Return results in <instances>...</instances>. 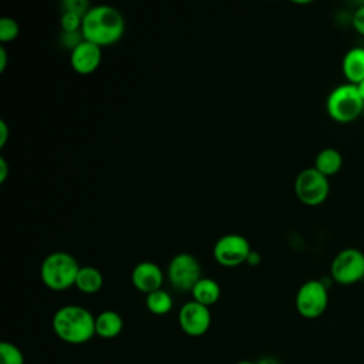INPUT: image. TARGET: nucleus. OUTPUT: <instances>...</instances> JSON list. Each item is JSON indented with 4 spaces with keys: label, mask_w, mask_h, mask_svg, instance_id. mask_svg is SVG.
<instances>
[{
    "label": "nucleus",
    "mask_w": 364,
    "mask_h": 364,
    "mask_svg": "<svg viewBox=\"0 0 364 364\" xmlns=\"http://www.w3.org/2000/svg\"><path fill=\"white\" fill-rule=\"evenodd\" d=\"M249 240L237 233H228L220 236L212 249L213 259L225 267H236L245 262L250 255Z\"/></svg>",
    "instance_id": "obj_9"
},
{
    "label": "nucleus",
    "mask_w": 364,
    "mask_h": 364,
    "mask_svg": "<svg viewBox=\"0 0 364 364\" xmlns=\"http://www.w3.org/2000/svg\"><path fill=\"white\" fill-rule=\"evenodd\" d=\"M20 27L17 21L11 17H1L0 18V41L7 43L13 41L18 36Z\"/></svg>",
    "instance_id": "obj_20"
},
{
    "label": "nucleus",
    "mask_w": 364,
    "mask_h": 364,
    "mask_svg": "<svg viewBox=\"0 0 364 364\" xmlns=\"http://www.w3.org/2000/svg\"><path fill=\"white\" fill-rule=\"evenodd\" d=\"M343 74L351 84H358L364 80V48L354 47L350 48L341 63Z\"/></svg>",
    "instance_id": "obj_13"
},
{
    "label": "nucleus",
    "mask_w": 364,
    "mask_h": 364,
    "mask_svg": "<svg viewBox=\"0 0 364 364\" xmlns=\"http://www.w3.org/2000/svg\"><path fill=\"white\" fill-rule=\"evenodd\" d=\"M327 114L337 122H351L364 111V100L361 98L355 84L346 82L333 88L326 101Z\"/></svg>",
    "instance_id": "obj_4"
},
{
    "label": "nucleus",
    "mask_w": 364,
    "mask_h": 364,
    "mask_svg": "<svg viewBox=\"0 0 364 364\" xmlns=\"http://www.w3.org/2000/svg\"><path fill=\"white\" fill-rule=\"evenodd\" d=\"M101 60H102L101 47L88 40H82L78 46H75L71 50V54H70V64L73 70L82 75L94 73L100 67Z\"/></svg>",
    "instance_id": "obj_12"
},
{
    "label": "nucleus",
    "mask_w": 364,
    "mask_h": 364,
    "mask_svg": "<svg viewBox=\"0 0 364 364\" xmlns=\"http://www.w3.org/2000/svg\"><path fill=\"white\" fill-rule=\"evenodd\" d=\"M60 24H61L63 33L81 31L82 16H80L77 13H73V11H63L61 18H60Z\"/></svg>",
    "instance_id": "obj_21"
},
{
    "label": "nucleus",
    "mask_w": 364,
    "mask_h": 364,
    "mask_svg": "<svg viewBox=\"0 0 364 364\" xmlns=\"http://www.w3.org/2000/svg\"><path fill=\"white\" fill-rule=\"evenodd\" d=\"M63 11H73L84 17V14L90 10V4L85 0H64Z\"/></svg>",
    "instance_id": "obj_22"
},
{
    "label": "nucleus",
    "mask_w": 364,
    "mask_h": 364,
    "mask_svg": "<svg viewBox=\"0 0 364 364\" xmlns=\"http://www.w3.org/2000/svg\"><path fill=\"white\" fill-rule=\"evenodd\" d=\"M236 364H256V363H253V361H247V360H245V361H239V363H236Z\"/></svg>",
    "instance_id": "obj_30"
},
{
    "label": "nucleus",
    "mask_w": 364,
    "mask_h": 364,
    "mask_svg": "<svg viewBox=\"0 0 364 364\" xmlns=\"http://www.w3.org/2000/svg\"><path fill=\"white\" fill-rule=\"evenodd\" d=\"M357 88H358V92H360L361 98L364 100V80H363L361 82H358V84H357Z\"/></svg>",
    "instance_id": "obj_29"
},
{
    "label": "nucleus",
    "mask_w": 364,
    "mask_h": 364,
    "mask_svg": "<svg viewBox=\"0 0 364 364\" xmlns=\"http://www.w3.org/2000/svg\"><path fill=\"white\" fill-rule=\"evenodd\" d=\"M104 284L102 273L94 266H81L75 279V287L85 294H94Z\"/></svg>",
    "instance_id": "obj_16"
},
{
    "label": "nucleus",
    "mask_w": 364,
    "mask_h": 364,
    "mask_svg": "<svg viewBox=\"0 0 364 364\" xmlns=\"http://www.w3.org/2000/svg\"><path fill=\"white\" fill-rule=\"evenodd\" d=\"M6 65H7V51L3 46H0V73L6 70Z\"/></svg>",
    "instance_id": "obj_26"
},
{
    "label": "nucleus",
    "mask_w": 364,
    "mask_h": 364,
    "mask_svg": "<svg viewBox=\"0 0 364 364\" xmlns=\"http://www.w3.org/2000/svg\"><path fill=\"white\" fill-rule=\"evenodd\" d=\"M145 306L152 314L164 316V314H168L172 310L173 300H172L171 294L166 290L159 289V290H155V291L146 294Z\"/></svg>",
    "instance_id": "obj_18"
},
{
    "label": "nucleus",
    "mask_w": 364,
    "mask_h": 364,
    "mask_svg": "<svg viewBox=\"0 0 364 364\" xmlns=\"http://www.w3.org/2000/svg\"><path fill=\"white\" fill-rule=\"evenodd\" d=\"M294 193L297 199L307 206L321 205L330 193L328 179L314 166L306 168L296 176Z\"/></svg>",
    "instance_id": "obj_5"
},
{
    "label": "nucleus",
    "mask_w": 364,
    "mask_h": 364,
    "mask_svg": "<svg viewBox=\"0 0 364 364\" xmlns=\"http://www.w3.org/2000/svg\"><path fill=\"white\" fill-rule=\"evenodd\" d=\"M191 294H192V300L206 307H210L220 297V286L216 280L210 277H200L199 282L193 286Z\"/></svg>",
    "instance_id": "obj_15"
},
{
    "label": "nucleus",
    "mask_w": 364,
    "mask_h": 364,
    "mask_svg": "<svg viewBox=\"0 0 364 364\" xmlns=\"http://www.w3.org/2000/svg\"><path fill=\"white\" fill-rule=\"evenodd\" d=\"M7 175H9V165L6 159L1 156L0 158V183H4V181L7 179Z\"/></svg>",
    "instance_id": "obj_25"
},
{
    "label": "nucleus",
    "mask_w": 364,
    "mask_h": 364,
    "mask_svg": "<svg viewBox=\"0 0 364 364\" xmlns=\"http://www.w3.org/2000/svg\"><path fill=\"white\" fill-rule=\"evenodd\" d=\"M330 274L343 286L357 283L364 277V253L355 247L340 250L330 264Z\"/></svg>",
    "instance_id": "obj_7"
},
{
    "label": "nucleus",
    "mask_w": 364,
    "mask_h": 364,
    "mask_svg": "<svg viewBox=\"0 0 364 364\" xmlns=\"http://www.w3.org/2000/svg\"><path fill=\"white\" fill-rule=\"evenodd\" d=\"M296 310L304 318L320 317L328 304V291L321 280L304 282L296 293Z\"/></svg>",
    "instance_id": "obj_6"
},
{
    "label": "nucleus",
    "mask_w": 364,
    "mask_h": 364,
    "mask_svg": "<svg viewBox=\"0 0 364 364\" xmlns=\"http://www.w3.org/2000/svg\"><path fill=\"white\" fill-rule=\"evenodd\" d=\"M353 26L355 31L361 36H364V6L358 7L353 14Z\"/></svg>",
    "instance_id": "obj_23"
},
{
    "label": "nucleus",
    "mask_w": 364,
    "mask_h": 364,
    "mask_svg": "<svg viewBox=\"0 0 364 364\" xmlns=\"http://www.w3.org/2000/svg\"><path fill=\"white\" fill-rule=\"evenodd\" d=\"M260 262V255L257 253V252H255V250H252L250 252V255H249V257H247V263L249 264H257Z\"/></svg>",
    "instance_id": "obj_27"
},
{
    "label": "nucleus",
    "mask_w": 364,
    "mask_h": 364,
    "mask_svg": "<svg viewBox=\"0 0 364 364\" xmlns=\"http://www.w3.org/2000/svg\"><path fill=\"white\" fill-rule=\"evenodd\" d=\"M131 283L138 291L149 294L162 289L164 272L155 262L142 260L134 266L131 272Z\"/></svg>",
    "instance_id": "obj_11"
},
{
    "label": "nucleus",
    "mask_w": 364,
    "mask_h": 364,
    "mask_svg": "<svg viewBox=\"0 0 364 364\" xmlns=\"http://www.w3.org/2000/svg\"><path fill=\"white\" fill-rule=\"evenodd\" d=\"M80 267L81 266L73 255L57 250L47 255L41 262L40 279L50 290L63 291L75 286Z\"/></svg>",
    "instance_id": "obj_3"
},
{
    "label": "nucleus",
    "mask_w": 364,
    "mask_h": 364,
    "mask_svg": "<svg viewBox=\"0 0 364 364\" xmlns=\"http://www.w3.org/2000/svg\"><path fill=\"white\" fill-rule=\"evenodd\" d=\"M0 364H24L23 351L13 343H0Z\"/></svg>",
    "instance_id": "obj_19"
},
{
    "label": "nucleus",
    "mask_w": 364,
    "mask_h": 364,
    "mask_svg": "<svg viewBox=\"0 0 364 364\" xmlns=\"http://www.w3.org/2000/svg\"><path fill=\"white\" fill-rule=\"evenodd\" d=\"M212 316L209 307L191 300L186 301L178 311V324L181 330L191 337L203 336L210 327Z\"/></svg>",
    "instance_id": "obj_10"
},
{
    "label": "nucleus",
    "mask_w": 364,
    "mask_h": 364,
    "mask_svg": "<svg viewBox=\"0 0 364 364\" xmlns=\"http://www.w3.org/2000/svg\"><path fill=\"white\" fill-rule=\"evenodd\" d=\"M51 327L64 343L84 344L95 336V317L82 306L67 304L55 310Z\"/></svg>",
    "instance_id": "obj_2"
},
{
    "label": "nucleus",
    "mask_w": 364,
    "mask_h": 364,
    "mask_svg": "<svg viewBox=\"0 0 364 364\" xmlns=\"http://www.w3.org/2000/svg\"><path fill=\"white\" fill-rule=\"evenodd\" d=\"M256 364H280L274 357H262Z\"/></svg>",
    "instance_id": "obj_28"
},
{
    "label": "nucleus",
    "mask_w": 364,
    "mask_h": 364,
    "mask_svg": "<svg viewBox=\"0 0 364 364\" xmlns=\"http://www.w3.org/2000/svg\"><path fill=\"white\" fill-rule=\"evenodd\" d=\"M122 328L124 320L114 310H104L95 317V334L101 338H115Z\"/></svg>",
    "instance_id": "obj_14"
},
{
    "label": "nucleus",
    "mask_w": 364,
    "mask_h": 364,
    "mask_svg": "<svg viewBox=\"0 0 364 364\" xmlns=\"http://www.w3.org/2000/svg\"><path fill=\"white\" fill-rule=\"evenodd\" d=\"M125 33V20L121 11L108 4L91 6L82 17L81 34L101 48L112 46L121 40Z\"/></svg>",
    "instance_id": "obj_1"
},
{
    "label": "nucleus",
    "mask_w": 364,
    "mask_h": 364,
    "mask_svg": "<svg viewBox=\"0 0 364 364\" xmlns=\"http://www.w3.org/2000/svg\"><path fill=\"white\" fill-rule=\"evenodd\" d=\"M9 139V125L6 121H0V146H4Z\"/></svg>",
    "instance_id": "obj_24"
},
{
    "label": "nucleus",
    "mask_w": 364,
    "mask_h": 364,
    "mask_svg": "<svg viewBox=\"0 0 364 364\" xmlns=\"http://www.w3.org/2000/svg\"><path fill=\"white\" fill-rule=\"evenodd\" d=\"M343 165L341 154L334 148H323L314 159V168L324 176L336 175Z\"/></svg>",
    "instance_id": "obj_17"
},
{
    "label": "nucleus",
    "mask_w": 364,
    "mask_h": 364,
    "mask_svg": "<svg viewBox=\"0 0 364 364\" xmlns=\"http://www.w3.org/2000/svg\"><path fill=\"white\" fill-rule=\"evenodd\" d=\"M166 276L175 290L182 293L192 291L193 286L200 279L199 262L191 253H178L171 259Z\"/></svg>",
    "instance_id": "obj_8"
}]
</instances>
